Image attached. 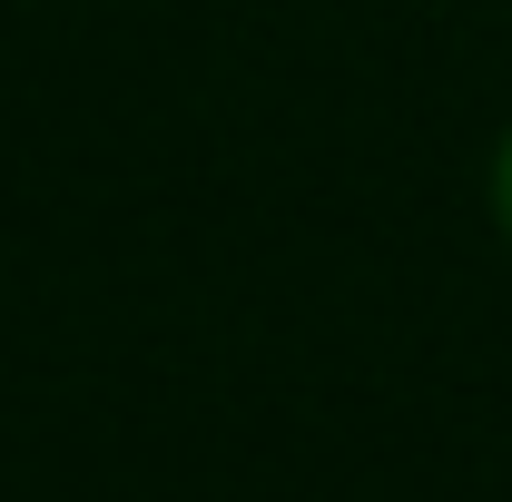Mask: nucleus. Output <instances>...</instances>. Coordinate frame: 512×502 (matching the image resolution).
Instances as JSON below:
<instances>
[{
  "mask_svg": "<svg viewBox=\"0 0 512 502\" xmlns=\"http://www.w3.org/2000/svg\"><path fill=\"white\" fill-rule=\"evenodd\" d=\"M493 217H503V237H512V128H503V148H493Z\"/></svg>",
  "mask_w": 512,
  "mask_h": 502,
  "instance_id": "1",
  "label": "nucleus"
}]
</instances>
